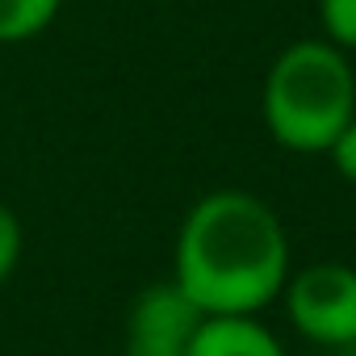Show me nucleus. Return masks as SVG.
<instances>
[{
	"instance_id": "0eeeda50",
	"label": "nucleus",
	"mask_w": 356,
	"mask_h": 356,
	"mask_svg": "<svg viewBox=\"0 0 356 356\" xmlns=\"http://www.w3.org/2000/svg\"><path fill=\"white\" fill-rule=\"evenodd\" d=\"M318 30L339 51H356V0H318Z\"/></svg>"
},
{
	"instance_id": "20e7f679",
	"label": "nucleus",
	"mask_w": 356,
	"mask_h": 356,
	"mask_svg": "<svg viewBox=\"0 0 356 356\" xmlns=\"http://www.w3.org/2000/svg\"><path fill=\"white\" fill-rule=\"evenodd\" d=\"M202 310L176 289V281H151L134 293L122 327V356H189L202 327Z\"/></svg>"
},
{
	"instance_id": "f257e3e1",
	"label": "nucleus",
	"mask_w": 356,
	"mask_h": 356,
	"mask_svg": "<svg viewBox=\"0 0 356 356\" xmlns=\"http://www.w3.org/2000/svg\"><path fill=\"white\" fill-rule=\"evenodd\" d=\"M293 273L281 214L248 189H214L189 206L172 243V281L202 314H260Z\"/></svg>"
},
{
	"instance_id": "423d86ee",
	"label": "nucleus",
	"mask_w": 356,
	"mask_h": 356,
	"mask_svg": "<svg viewBox=\"0 0 356 356\" xmlns=\"http://www.w3.org/2000/svg\"><path fill=\"white\" fill-rule=\"evenodd\" d=\"M63 0H0V47L34 42L55 26Z\"/></svg>"
},
{
	"instance_id": "9d476101",
	"label": "nucleus",
	"mask_w": 356,
	"mask_h": 356,
	"mask_svg": "<svg viewBox=\"0 0 356 356\" xmlns=\"http://www.w3.org/2000/svg\"><path fill=\"white\" fill-rule=\"evenodd\" d=\"M331 356H356V343H348V348H335Z\"/></svg>"
},
{
	"instance_id": "f03ea898",
	"label": "nucleus",
	"mask_w": 356,
	"mask_h": 356,
	"mask_svg": "<svg viewBox=\"0 0 356 356\" xmlns=\"http://www.w3.org/2000/svg\"><path fill=\"white\" fill-rule=\"evenodd\" d=\"M260 118L277 147L293 155H327L356 118V72L348 51L318 38L289 42L264 72Z\"/></svg>"
},
{
	"instance_id": "7ed1b4c3",
	"label": "nucleus",
	"mask_w": 356,
	"mask_h": 356,
	"mask_svg": "<svg viewBox=\"0 0 356 356\" xmlns=\"http://www.w3.org/2000/svg\"><path fill=\"white\" fill-rule=\"evenodd\" d=\"M281 302H285L289 327L302 339L327 352L356 343V268L352 264L318 260V264L293 268L281 289Z\"/></svg>"
},
{
	"instance_id": "6e6552de",
	"label": "nucleus",
	"mask_w": 356,
	"mask_h": 356,
	"mask_svg": "<svg viewBox=\"0 0 356 356\" xmlns=\"http://www.w3.org/2000/svg\"><path fill=\"white\" fill-rule=\"evenodd\" d=\"M22 248H26V231H22V218L9 210V206H0V285H5L17 264H22Z\"/></svg>"
},
{
	"instance_id": "1a4fd4ad",
	"label": "nucleus",
	"mask_w": 356,
	"mask_h": 356,
	"mask_svg": "<svg viewBox=\"0 0 356 356\" xmlns=\"http://www.w3.org/2000/svg\"><path fill=\"white\" fill-rule=\"evenodd\" d=\"M327 159H331V168H335V176L339 181H348L352 189H356V118L339 130V138L327 147Z\"/></svg>"
},
{
	"instance_id": "39448f33",
	"label": "nucleus",
	"mask_w": 356,
	"mask_h": 356,
	"mask_svg": "<svg viewBox=\"0 0 356 356\" xmlns=\"http://www.w3.org/2000/svg\"><path fill=\"white\" fill-rule=\"evenodd\" d=\"M189 356H289L260 314H206Z\"/></svg>"
}]
</instances>
